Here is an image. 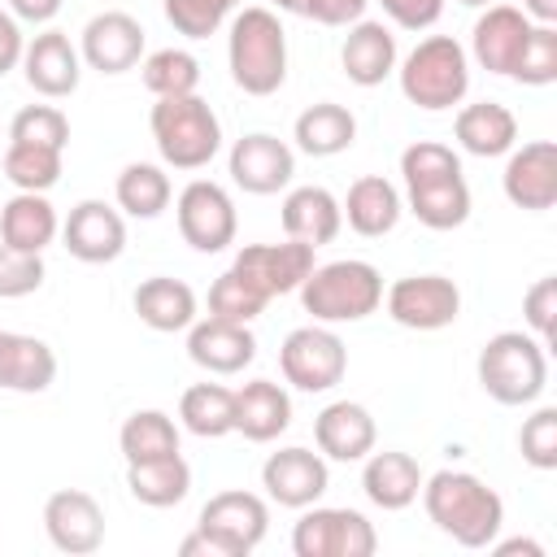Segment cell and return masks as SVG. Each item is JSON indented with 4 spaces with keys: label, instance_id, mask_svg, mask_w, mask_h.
Listing matches in <instances>:
<instances>
[{
    "label": "cell",
    "instance_id": "6da1fadb",
    "mask_svg": "<svg viewBox=\"0 0 557 557\" xmlns=\"http://www.w3.org/2000/svg\"><path fill=\"white\" fill-rule=\"evenodd\" d=\"M409 213L431 231H453L470 218V187L461 174V157L448 144L418 139L400 152Z\"/></svg>",
    "mask_w": 557,
    "mask_h": 557
},
{
    "label": "cell",
    "instance_id": "7a4b0ae2",
    "mask_svg": "<svg viewBox=\"0 0 557 557\" xmlns=\"http://www.w3.org/2000/svg\"><path fill=\"white\" fill-rule=\"evenodd\" d=\"M418 496L426 518L461 548H487L505 527V500L470 470H435Z\"/></svg>",
    "mask_w": 557,
    "mask_h": 557
},
{
    "label": "cell",
    "instance_id": "3957f363",
    "mask_svg": "<svg viewBox=\"0 0 557 557\" xmlns=\"http://www.w3.org/2000/svg\"><path fill=\"white\" fill-rule=\"evenodd\" d=\"M231 78L244 96H274L287 78V30L274 9L252 4L231 17L226 35Z\"/></svg>",
    "mask_w": 557,
    "mask_h": 557
},
{
    "label": "cell",
    "instance_id": "277c9868",
    "mask_svg": "<svg viewBox=\"0 0 557 557\" xmlns=\"http://www.w3.org/2000/svg\"><path fill=\"white\" fill-rule=\"evenodd\" d=\"M152 144L170 170H205L222 148V122L209 100L191 96H161L148 113Z\"/></svg>",
    "mask_w": 557,
    "mask_h": 557
},
{
    "label": "cell",
    "instance_id": "5b68a950",
    "mask_svg": "<svg viewBox=\"0 0 557 557\" xmlns=\"http://www.w3.org/2000/svg\"><path fill=\"white\" fill-rule=\"evenodd\" d=\"M296 292H300L305 313H313V322H322V326L361 322L383 305V274L370 261L344 257V261L313 265Z\"/></svg>",
    "mask_w": 557,
    "mask_h": 557
},
{
    "label": "cell",
    "instance_id": "8992f818",
    "mask_svg": "<svg viewBox=\"0 0 557 557\" xmlns=\"http://www.w3.org/2000/svg\"><path fill=\"white\" fill-rule=\"evenodd\" d=\"M479 387L496 405H531L548 387V352L535 335L500 331L479 352Z\"/></svg>",
    "mask_w": 557,
    "mask_h": 557
},
{
    "label": "cell",
    "instance_id": "52a82bcc",
    "mask_svg": "<svg viewBox=\"0 0 557 557\" xmlns=\"http://www.w3.org/2000/svg\"><path fill=\"white\" fill-rule=\"evenodd\" d=\"M400 91L409 104L440 113L466 100L470 91V57L453 35H426L405 61H400Z\"/></svg>",
    "mask_w": 557,
    "mask_h": 557
},
{
    "label": "cell",
    "instance_id": "ba28073f",
    "mask_svg": "<svg viewBox=\"0 0 557 557\" xmlns=\"http://www.w3.org/2000/svg\"><path fill=\"white\" fill-rule=\"evenodd\" d=\"M379 548V535L366 513L335 509V505H305L300 522L292 527V553L296 557H370Z\"/></svg>",
    "mask_w": 557,
    "mask_h": 557
},
{
    "label": "cell",
    "instance_id": "9c48e42d",
    "mask_svg": "<svg viewBox=\"0 0 557 557\" xmlns=\"http://www.w3.org/2000/svg\"><path fill=\"white\" fill-rule=\"evenodd\" d=\"M196 531L209 535V544L222 553V557H248L257 553V544L265 540L270 531V509L257 492H218L200 505V518H196Z\"/></svg>",
    "mask_w": 557,
    "mask_h": 557
},
{
    "label": "cell",
    "instance_id": "30bf717a",
    "mask_svg": "<svg viewBox=\"0 0 557 557\" xmlns=\"http://www.w3.org/2000/svg\"><path fill=\"white\" fill-rule=\"evenodd\" d=\"M278 370L296 392H331L348 370V348L331 326H296L278 348Z\"/></svg>",
    "mask_w": 557,
    "mask_h": 557
},
{
    "label": "cell",
    "instance_id": "8fae6325",
    "mask_svg": "<svg viewBox=\"0 0 557 557\" xmlns=\"http://www.w3.org/2000/svg\"><path fill=\"white\" fill-rule=\"evenodd\" d=\"M387 318L409 331H444L461 313V287L444 274H405L387 287Z\"/></svg>",
    "mask_w": 557,
    "mask_h": 557
},
{
    "label": "cell",
    "instance_id": "7c38bea8",
    "mask_svg": "<svg viewBox=\"0 0 557 557\" xmlns=\"http://www.w3.org/2000/svg\"><path fill=\"white\" fill-rule=\"evenodd\" d=\"M174 218H178V235L196 252H222L226 244H235V226H239L235 200L226 196V187H218L209 178H191L178 191Z\"/></svg>",
    "mask_w": 557,
    "mask_h": 557
},
{
    "label": "cell",
    "instance_id": "4fadbf2b",
    "mask_svg": "<svg viewBox=\"0 0 557 557\" xmlns=\"http://www.w3.org/2000/svg\"><path fill=\"white\" fill-rule=\"evenodd\" d=\"M313 244H300V239H283V244H244L231 261V270H239L265 300L274 296H287L296 292L309 270H313Z\"/></svg>",
    "mask_w": 557,
    "mask_h": 557
},
{
    "label": "cell",
    "instance_id": "5bb4252c",
    "mask_svg": "<svg viewBox=\"0 0 557 557\" xmlns=\"http://www.w3.org/2000/svg\"><path fill=\"white\" fill-rule=\"evenodd\" d=\"M231 183L244 187L248 196H274L292 183L296 174V152L278 139V135H265V131H252L244 139H235L231 148Z\"/></svg>",
    "mask_w": 557,
    "mask_h": 557
},
{
    "label": "cell",
    "instance_id": "9a60e30c",
    "mask_svg": "<svg viewBox=\"0 0 557 557\" xmlns=\"http://www.w3.org/2000/svg\"><path fill=\"white\" fill-rule=\"evenodd\" d=\"M261 487L274 505L283 509H305V505H318L322 492L331 487V470H326V457L322 453H309V448H278L265 457L261 466Z\"/></svg>",
    "mask_w": 557,
    "mask_h": 557
},
{
    "label": "cell",
    "instance_id": "2e32d148",
    "mask_svg": "<svg viewBox=\"0 0 557 557\" xmlns=\"http://www.w3.org/2000/svg\"><path fill=\"white\" fill-rule=\"evenodd\" d=\"M500 187L509 205L527 213H544L557 205V144L553 139H531L522 148H509Z\"/></svg>",
    "mask_w": 557,
    "mask_h": 557
},
{
    "label": "cell",
    "instance_id": "e0dca14e",
    "mask_svg": "<svg viewBox=\"0 0 557 557\" xmlns=\"http://www.w3.org/2000/svg\"><path fill=\"white\" fill-rule=\"evenodd\" d=\"M78 57L100 74H126L144 57V26L122 9H104L83 26Z\"/></svg>",
    "mask_w": 557,
    "mask_h": 557
},
{
    "label": "cell",
    "instance_id": "ac0fdd59",
    "mask_svg": "<svg viewBox=\"0 0 557 557\" xmlns=\"http://www.w3.org/2000/svg\"><path fill=\"white\" fill-rule=\"evenodd\" d=\"M44 531L52 540V548L83 557L96 553L104 544V509L96 505V496L78 492V487H61L44 500Z\"/></svg>",
    "mask_w": 557,
    "mask_h": 557
},
{
    "label": "cell",
    "instance_id": "d6986e66",
    "mask_svg": "<svg viewBox=\"0 0 557 557\" xmlns=\"http://www.w3.org/2000/svg\"><path fill=\"white\" fill-rule=\"evenodd\" d=\"M531 30H535V22L522 9H513V4H487L479 13L474 30H470V52H474V61L487 74H505L509 78L513 65H518V57H522V48H527V39H531Z\"/></svg>",
    "mask_w": 557,
    "mask_h": 557
},
{
    "label": "cell",
    "instance_id": "ffe728a7",
    "mask_svg": "<svg viewBox=\"0 0 557 557\" xmlns=\"http://www.w3.org/2000/svg\"><path fill=\"white\" fill-rule=\"evenodd\" d=\"M61 239L70 248V257L87 261V265H104L117 261L126 248V222L113 205L104 200H78L61 226Z\"/></svg>",
    "mask_w": 557,
    "mask_h": 557
},
{
    "label": "cell",
    "instance_id": "44dd1931",
    "mask_svg": "<svg viewBox=\"0 0 557 557\" xmlns=\"http://www.w3.org/2000/svg\"><path fill=\"white\" fill-rule=\"evenodd\" d=\"M22 74H26L30 91H39L48 100H61V96L78 91L83 57H78V48L70 44L65 30H39L22 52Z\"/></svg>",
    "mask_w": 557,
    "mask_h": 557
},
{
    "label": "cell",
    "instance_id": "7402d4cb",
    "mask_svg": "<svg viewBox=\"0 0 557 557\" xmlns=\"http://www.w3.org/2000/svg\"><path fill=\"white\" fill-rule=\"evenodd\" d=\"M187 357L209 374H239L257 357V335L248 331V322L196 318L187 326Z\"/></svg>",
    "mask_w": 557,
    "mask_h": 557
},
{
    "label": "cell",
    "instance_id": "603a6c76",
    "mask_svg": "<svg viewBox=\"0 0 557 557\" xmlns=\"http://www.w3.org/2000/svg\"><path fill=\"white\" fill-rule=\"evenodd\" d=\"M313 440H318V453L331 457V461H361L374 448L379 426H374V418H370L366 405H357V400H331L313 418Z\"/></svg>",
    "mask_w": 557,
    "mask_h": 557
},
{
    "label": "cell",
    "instance_id": "cb8c5ba5",
    "mask_svg": "<svg viewBox=\"0 0 557 557\" xmlns=\"http://www.w3.org/2000/svg\"><path fill=\"white\" fill-rule=\"evenodd\" d=\"M361 461H366V470H361V492H366L370 505L396 513V509H409V505L418 500L426 474H422V466H418L409 453H400V448L374 453V448H370Z\"/></svg>",
    "mask_w": 557,
    "mask_h": 557
},
{
    "label": "cell",
    "instance_id": "d4e9b609",
    "mask_svg": "<svg viewBox=\"0 0 557 557\" xmlns=\"http://www.w3.org/2000/svg\"><path fill=\"white\" fill-rule=\"evenodd\" d=\"M339 65L348 74V83L357 87H379L392 70H396V35L383 22H352L344 44H339Z\"/></svg>",
    "mask_w": 557,
    "mask_h": 557
},
{
    "label": "cell",
    "instance_id": "484cf974",
    "mask_svg": "<svg viewBox=\"0 0 557 557\" xmlns=\"http://www.w3.org/2000/svg\"><path fill=\"white\" fill-rule=\"evenodd\" d=\"M292 426V396L274 379H252L235 392V431L252 444H270Z\"/></svg>",
    "mask_w": 557,
    "mask_h": 557
},
{
    "label": "cell",
    "instance_id": "4316f807",
    "mask_svg": "<svg viewBox=\"0 0 557 557\" xmlns=\"http://www.w3.org/2000/svg\"><path fill=\"white\" fill-rule=\"evenodd\" d=\"M344 226V213H339V200L318 187V183H305V187H292L283 196V231L287 239H300V244H331Z\"/></svg>",
    "mask_w": 557,
    "mask_h": 557
},
{
    "label": "cell",
    "instance_id": "83f0119b",
    "mask_svg": "<svg viewBox=\"0 0 557 557\" xmlns=\"http://www.w3.org/2000/svg\"><path fill=\"white\" fill-rule=\"evenodd\" d=\"M57 379V352L35 339V335H17V331H0V387L4 392H48Z\"/></svg>",
    "mask_w": 557,
    "mask_h": 557
},
{
    "label": "cell",
    "instance_id": "f1b7e54d",
    "mask_svg": "<svg viewBox=\"0 0 557 557\" xmlns=\"http://www.w3.org/2000/svg\"><path fill=\"white\" fill-rule=\"evenodd\" d=\"M339 213H344V222H348L357 235L379 239V235L396 231V222H400V213H405V200H400V191H396L383 174H366V178H357V183L348 187Z\"/></svg>",
    "mask_w": 557,
    "mask_h": 557
},
{
    "label": "cell",
    "instance_id": "f546056e",
    "mask_svg": "<svg viewBox=\"0 0 557 557\" xmlns=\"http://www.w3.org/2000/svg\"><path fill=\"white\" fill-rule=\"evenodd\" d=\"M453 135L470 157H505L518 144V117L500 100H474L457 113Z\"/></svg>",
    "mask_w": 557,
    "mask_h": 557
},
{
    "label": "cell",
    "instance_id": "4dcf8cb0",
    "mask_svg": "<svg viewBox=\"0 0 557 557\" xmlns=\"http://www.w3.org/2000/svg\"><path fill=\"white\" fill-rule=\"evenodd\" d=\"M57 231H61V222L44 191H17L0 209V244H9L17 252H44L57 239Z\"/></svg>",
    "mask_w": 557,
    "mask_h": 557
},
{
    "label": "cell",
    "instance_id": "1f68e13d",
    "mask_svg": "<svg viewBox=\"0 0 557 557\" xmlns=\"http://www.w3.org/2000/svg\"><path fill=\"white\" fill-rule=\"evenodd\" d=\"M135 313L144 326L170 335V331H187L196 322V292L183 283V278H170V274H157V278H144L131 296Z\"/></svg>",
    "mask_w": 557,
    "mask_h": 557
},
{
    "label": "cell",
    "instance_id": "d6a6232c",
    "mask_svg": "<svg viewBox=\"0 0 557 557\" xmlns=\"http://www.w3.org/2000/svg\"><path fill=\"white\" fill-rule=\"evenodd\" d=\"M126 487L139 505L148 509H170L178 500H187L191 492V466L174 453V457H157V461H126Z\"/></svg>",
    "mask_w": 557,
    "mask_h": 557
},
{
    "label": "cell",
    "instance_id": "836d02e7",
    "mask_svg": "<svg viewBox=\"0 0 557 557\" xmlns=\"http://www.w3.org/2000/svg\"><path fill=\"white\" fill-rule=\"evenodd\" d=\"M352 139H357V117L335 100H318L296 117V148L309 157H335L352 148Z\"/></svg>",
    "mask_w": 557,
    "mask_h": 557
},
{
    "label": "cell",
    "instance_id": "e575fe53",
    "mask_svg": "<svg viewBox=\"0 0 557 557\" xmlns=\"http://www.w3.org/2000/svg\"><path fill=\"white\" fill-rule=\"evenodd\" d=\"M178 418L200 440H222L235 431V392L222 383H191L178 400Z\"/></svg>",
    "mask_w": 557,
    "mask_h": 557
},
{
    "label": "cell",
    "instance_id": "d590c367",
    "mask_svg": "<svg viewBox=\"0 0 557 557\" xmlns=\"http://www.w3.org/2000/svg\"><path fill=\"white\" fill-rule=\"evenodd\" d=\"M113 196H117V209H122V213L148 222V218H161V213H165L174 187H170V174H165L161 165H152V161H131V165H122Z\"/></svg>",
    "mask_w": 557,
    "mask_h": 557
},
{
    "label": "cell",
    "instance_id": "8d00e7d4",
    "mask_svg": "<svg viewBox=\"0 0 557 557\" xmlns=\"http://www.w3.org/2000/svg\"><path fill=\"white\" fill-rule=\"evenodd\" d=\"M122 457L126 461H157V457H174L178 453V426L170 413L161 409H135L122 431H117Z\"/></svg>",
    "mask_w": 557,
    "mask_h": 557
},
{
    "label": "cell",
    "instance_id": "74e56055",
    "mask_svg": "<svg viewBox=\"0 0 557 557\" xmlns=\"http://www.w3.org/2000/svg\"><path fill=\"white\" fill-rule=\"evenodd\" d=\"M144 87L161 100V96H191L200 87V61L187 48H157L144 57L139 65Z\"/></svg>",
    "mask_w": 557,
    "mask_h": 557
},
{
    "label": "cell",
    "instance_id": "f35d334b",
    "mask_svg": "<svg viewBox=\"0 0 557 557\" xmlns=\"http://www.w3.org/2000/svg\"><path fill=\"white\" fill-rule=\"evenodd\" d=\"M4 178L17 191H48L61 178V148H39V144H13L4 148Z\"/></svg>",
    "mask_w": 557,
    "mask_h": 557
},
{
    "label": "cell",
    "instance_id": "ab89813d",
    "mask_svg": "<svg viewBox=\"0 0 557 557\" xmlns=\"http://www.w3.org/2000/svg\"><path fill=\"white\" fill-rule=\"evenodd\" d=\"M270 300L239 274V270H226L213 278L209 287V318H222V322H252Z\"/></svg>",
    "mask_w": 557,
    "mask_h": 557
},
{
    "label": "cell",
    "instance_id": "60d3db41",
    "mask_svg": "<svg viewBox=\"0 0 557 557\" xmlns=\"http://www.w3.org/2000/svg\"><path fill=\"white\" fill-rule=\"evenodd\" d=\"M239 0H161L165 22L187 39H209L235 13Z\"/></svg>",
    "mask_w": 557,
    "mask_h": 557
},
{
    "label": "cell",
    "instance_id": "b9f144b4",
    "mask_svg": "<svg viewBox=\"0 0 557 557\" xmlns=\"http://www.w3.org/2000/svg\"><path fill=\"white\" fill-rule=\"evenodd\" d=\"M9 139L13 144H39V148H61L70 144V122L57 104H26L17 109L13 126H9Z\"/></svg>",
    "mask_w": 557,
    "mask_h": 557
},
{
    "label": "cell",
    "instance_id": "7bdbcfd3",
    "mask_svg": "<svg viewBox=\"0 0 557 557\" xmlns=\"http://www.w3.org/2000/svg\"><path fill=\"white\" fill-rule=\"evenodd\" d=\"M509 78H518L527 87L557 83V26H540L535 22V30H531V39H527V48H522V57H518Z\"/></svg>",
    "mask_w": 557,
    "mask_h": 557
},
{
    "label": "cell",
    "instance_id": "ee69618b",
    "mask_svg": "<svg viewBox=\"0 0 557 557\" xmlns=\"http://www.w3.org/2000/svg\"><path fill=\"white\" fill-rule=\"evenodd\" d=\"M518 448H522V461L535 466V470H557V409L553 405H540L522 431H518Z\"/></svg>",
    "mask_w": 557,
    "mask_h": 557
},
{
    "label": "cell",
    "instance_id": "f6af8a7d",
    "mask_svg": "<svg viewBox=\"0 0 557 557\" xmlns=\"http://www.w3.org/2000/svg\"><path fill=\"white\" fill-rule=\"evenodd\" d=\"M44 252H17L0 244V300H17L44 287Z\"/></svg>",
    "mask_w": 557,
    "mask_h": 557
},
{
    "label": "cell",
    "instance_id": "bcb514c9",
    "mask_svg": "<svg viewBox=\"0 0 557 557\" xmlns=\"http://www.w3.org/2000/svg\"><path fill=\"white\" fill-rule=\"evenodd\" d=\"M522 313H527V326L535 331V339L548 348L553 339V326H557V278H540L527 296H522Z\"/></svg>",
    "mask_w": 557,
    "mask_h": 557
},
{
    "label": "cell",
    "instance_id": "7dc6e473",
    "mask_svg": "<svg viewBox=\"0 0 557 557\" xmlns=\"http://www.w3.org/2000/svg\"><path fill=\"white\" fill-rule=\"evenodd\" d=\"M379 4H383V13H387L400 30H426V26H435L440 13H444V0H379Z\"/></svg>",
    "mask_w": 557,
    "mask_h": 557
},
{
    "label": "cell",
    "instance_id": "c3c4849f",
    "mask_svg": "<svg viewBox=\"0 0 557 557\" xmlns=\"http://www.w3.org/2000/svg\"><path fill=\"white\" fill-rule=\"evenodd\" d=\"M22 52H26V39H22V26L9 9H0V74H9L13 65H22Z\"/></svg>",
    "mask_w": 557,
    "mask_h": 557
},
{
    "label": "cell",
    "instance_id": "681fc988",
    "mask_svg": "<svg viewBox=\"0 0 557 557\" xmlns=\"http://www.w3.org/2000/svg\"><path fill=\"white\" fill-rule=\"evenodd\" d=\"M61 4L65 0H9V13L17 17V22H52L57 13H61Z\"/></svg>",
    "mask_w": 557,
    "mask_h": 557
},
{
    "label": "cell",
    "instance_id": "f907efd6",
    "mask_svg": "<svg viewBox=\"0 0 557 557\" xmlns=\"http://www.w3.org/2000/svg\"><path fill=\"white\" fill-rule=\"evenodd\" d=\"M522 13L540 26H553L557 22V0H522Z\"/></svg>",
    "mask_w": 557,
    "mask_h": 557
},
{
    "label": "cell",
    "instance_id": "816d5d0a",
    "mask_svg": "<svg viewBox=\"0 0 557 557\" xmlns=\"http://www.w3.org/2000/svg\"><path fill=\"white\" fill-rule=\"evenodd\" d=\"M178 553H183V557H196V553H205V557H222V553L209 544V535H200V531H191V535L178 544Z\"/></svg>",
    "mask_w": 557,
    "mask_h": 557
},
{
    "label": "cell",
    "instance_id": "f5cc1de1",
    "mask_svg": "<svg viewBox=\"0 0 557 557\" xmlns=\"http://www.w3.org/2000/svg\"><path fill=\"white\" fill-rule=\"evenodd\" d=\"M496 544V540H492ZM496 553H527V557H544V548L535 544V540H500L496 544Z\"/></svg>",
    "mask_w": 557,
    "mask_h": 557
},
{
    "label": "cell",
    "instance_id": "db71d44e",
    "mask_svg": "<svg viewBox=\"0 0 557 557\" xmlns=\"http://www.w3.org/2000/svg\"><path fill=\"white\" fill-rule=\"evenodd\" d=\"M270 4H278L283 13H296V17H309V4H313V0H270Z\"/></svg>",
    "mask_w": 557,
    "mask_h": 557
},
{
    "label": "cell",
    "instance_id": "11a10c76",
    "mask_svg": "<svg viewBox=\"0 0 557 557\" xmlns=\"http://www.w3.org/2000/svg\"><path fill=\"white\" fill-rule=\"evenodd\" d=\"M457 4H470V9H487V4H496V0H457Z\"/></svg>",
    "mask_w": 557,
    "mask_h": 557
}]
</instances>
